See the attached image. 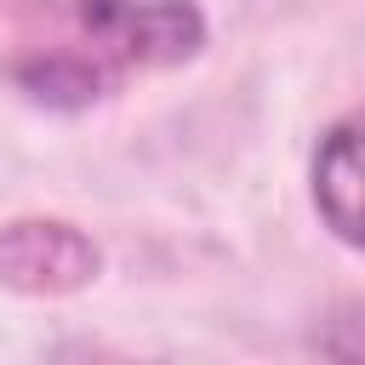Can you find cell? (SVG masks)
<instances>
[{
	"label": "cell",
	"instance_id": "3957f363",
	"mask_svg": "<svg viewBox=\"0 0 365 365\" xmlns=\"http://www.w3.org/2000/svg\"><path fill=\"white\" fill-rule=\"evenodd\" d=\"M314 205L336 240L365 251V114L325 131L314 154Z\"/></svg>",
	"mask_w": 365,
	"mask_h": 365
},
{
	"label": "cell",
	"instance_id": "5b68a950",
	"mask_svg": "<svg viewBox=\"0 0 365 365\" xmlns=\"http://www.w3.org/2000/svg\"><path fill=\"white\" fill-rule=\"evenodd\" d=\"M325 354H336V359H365V302L336 308V319H331V331H325Z\"/></svg>",
	"mask_w": 365,
	"mask_h": 365
},
{
	"label": "cell",
	"instance_id": "7a4b0ae2",
	"mask_svg": "<svg viewBox=\"0 0 365 365\" xmlns=\"http://www.w3.org/2000/svg\"><path fill=\"white\" fill-rule=\"evenodd\" d=\"M97 279V245L57 217H23L0 228V285L23 297H68Z\"/></svg>",
	"mask_w": 365,
	"mask_h": 365
},
{
	"label": "cell",
	"instance_id": "277c9868",
	"mask_svg": "<svg viewBox=\"0 0 365 365\" xmlns=\"http://www.w3.org/2000/svg\"><path fill=\"white\" fill-rule=\"evenodd\" d=\"M17 86L34 97V103H51V108H80L91 97H103L108 86V68L91 57V51H68V46H51L29 63H17Z\"/></svg>",
	"mask_w": 365,
	"mask_h": 365
},
{
	"label": "cell",
	"instance_id": "6da1fadb",
	"mask_svg": "<svg viewBox=\"0 0 365 365\" xmlns=\"http://www.w3.org/2000/svg\"><path fill=\"white\" fill-rule=\"evenodd\" d=\"M68 17L103 68L182 63L205 40V17L188 0H68Z\"/></svg>",
	"mask_w": 365,
	"mask_h": 365
}]
</instances>
